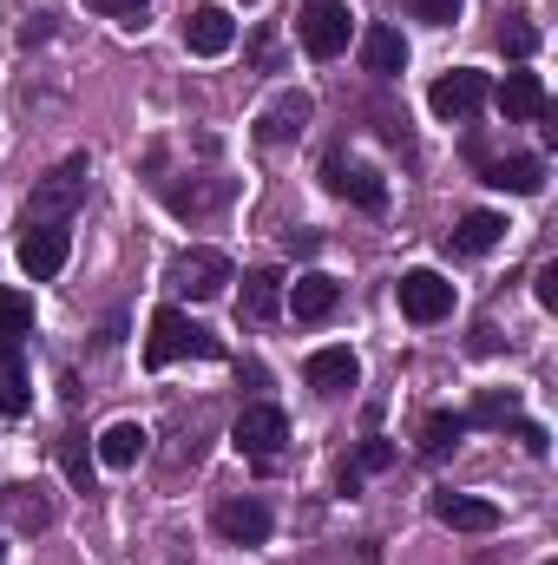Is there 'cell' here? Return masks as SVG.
I'll return each instance as SVG.
<instances>
[{"label": "cell", "instance_id": "28", "mask_svg": "<svg viewBox=\"0 0 558 565\" xmlns=\"http://www.w3.org/2000/svg\"><path fill=\"white\" fill-rule=\"evenodd\" d=\"M401 13H415L427 26H453L460 20V0H401Z\"/></svg>", "mask_w": 558, "mask_h": 565}, {"label": "cell", "instance_id": "12", "mask_svg": "<svg viewBox=\"0 0 558 565\" xmlns=\"http://www.w3.org/2000/svg\"><path fill=\"white\" fill-rule=\"evenodd\" d=\"M466 422H480V427H513L533 454H546L552 440H546V427L539 422H526V408H519V395H500V388H480V402H473V415Z\"/></svg>", "mask_w": 558, "mask_h": 565}, {"label": "cell", "instance_id": "4", "mask_svg": "<svg viewBox=\"0 0 558 565\" xmlns=\"http://www.w3.org/2000/svg\"><path fill=\"white\" fill-rule=\"evenodd\" d=\"M486 99H493V79H486L480 66H453V73H440V79L427 86V106H433V119H447V126L473 119Z\"/></svg>", "mask_w": 558, "mask_h": 565}, {"label": "cell", "instance_id": "8", "mask_svg": "<svg viewBox=\"0 0 558 565\" xmlns=\"http://www.w3.org/2000/svg\"><path fill=\"white\" fill-rule=\"evenodd\" d=\"M158 198H164L171 217H191V224H197V217H217V211L237 198V184H230V178H191V184H184V178H158Z\"/></svg>", "mask_w": 558, "mask_h": 565}, {"label": "cell", "instance_id": "26", "mask_svg": "<svg viewBox=\"0 0 558 565\" xmlns=\"http://www.w3.org/2000/svg\"><path fill=\"white\" fill-rule=\"evenodd\" d=\"M466 427H473L466 415H453V408H433V415L420 422V454H427V460H440V454H453Z\"/></svg>", "mask_w": 558, "mask_h": 565}, {"label": "cell", "instance_id": "6", "mask_svg": "<svg viewBox=\"0 0 558 565\" xmlns=\"http://www.w3.org/2000/svg\"><path fill=\"white\" fill-rule=\"evenodd\" d=\"M230 440H237L244 460L270 467V460L282 454V440H289V422H282V408H270V402H250V408L230 422Z\"/></svg>", "mask_w": 558, "mask_h": 565}, {"label": "cell", "instance_id": "13", "mask_svg": "<svg viewBox=\"0 0 558 565\" xmlns=\"http://www.w3.org/2000/svg\"><path fill=\"white\" fill-rule=\"evenodd\" d=\"M500 113H506V126H539L546 113H552V99H546V79L539 73H506V86H500Z\"/></svg>", "mask_w": 558, "mask_h": 565}, {"label": "cell", "instance_id": "5", "mask_svg": "<svg viewBox=\"0 0 558 565\" xmlns=\"http://www.w3.org/2000/svg\"><path fill=\"white\" fill-rule=\"evenodd\" d=\"M224 282H237V270H230V257H224V250H211V244H197V250L171 257V289H178V296H191V302L224 296Z\"/></svg>", "mask_w": 558, "mask_h": 565}, {"label": "cell", "instance_id": "33", "mask_svg": "<svg viewBox=\"0 0 558 565\" xmlns=\"http://www.w3.org/2000/svg\"><path fill=\"white\" fill-rule=\"evenodd\" d=\"M289 250H296V257H315V250H322V237H315V231H289Z\"/></svg>", "mask_w": 558, "mask_h": 565}, {"label": "cell", "instance_id": "19", "mask_svg": "<svg viewBox=\"0 0 558 565\" xmlns=\"http://www.w3.org/2000/svg\"><path fill=\"white\" fill-rule=\"evenodd\" d=\"M33 408V382H26V362H20V342L0 335V422H20Z\"/></svg>", "mask_w": 558, "mask_h": 565}, {"label": "cell", "instance_id": "18", "mask_svg": "<svg viewBox=\"0 0 558 565\" xmlns=\"http://www.w3.org/2000/svg\"><path fill=\"white\" fill-rule=\"evenodd\" d=\"M362 66H368L375 79H401V66H408V40H401V26L375 20V26L362 33Z\"/></svg>", "mask_w": 558, "mask_h": 565}, {"label": "cell", "instance_id": "29", "mask_svg": "<svg viewBox=\"0 0 558 565\" xmlns=\"http://www.w3.org/2000/svg\"><path fill=\"white\" fill-rule=\"evenodd\" d=\"M395 467V440H362V454H355V473H388Z\"/></svg>", "mask_w": 558, "mask_h": 565}, {"label": "cell", "instance_id": "1", "mask_svg": "<svg viewBox=\"0 0 558 565\" xmlns=\"http://www.w3.org/2000/svg\"><path fill=\"white\" fill-rule=\"evenodd\" d=\"M184 355H191V362H217L224 342H217L204 322H191L184 309L164 302V309L151 316V335H144V369H171V362H184Z\"/></svg>", "mask_w": 558, "mask_h": 565}, {"label": "cell", "instance_id": "22", "mask_svg": "<svg viewBox=\"0 0 558 565\" xmlns=\"http://www.w3.org/2000/svg\"><path fill=\"white\" fill-rule=\"evenodd\" d=\"M500 237H506V217H500V211H466V217L453 224V237H447V244H453L460 257H486Z\"/></svg>", "mask_w": 558, "mask_h": 565}, {"label": "cell", "instance_id": "2", "mask_svg": "<svg viewBox=\"0 0 558 565\" xmlns=\"http://www.w3.org/2000/svg\"><path fill=\"white\" fill-rule=\"evenodd\" d=\"M86 178H93V158H86V151L60 158V164L33 184V198H26L20 224H73V211L86 204Z\"/></svg>", "mask_w": 558, "mask_h": 565}, {"label": "cell", "instance_id": "10", "mask_svg": "<svg viewBox=\"0 0 558 565\" xmlns=\"http://www.w3.org/2000/svg\"><path fill=\"white\" fill-rule=\"evenodd\" d=\"M322 184H329L335 198L362 204V211H382V204H388V184H382V171H375V164H355V158H342V151L322 164Z\"/></svg>", "mask_w": 558, "mask_h": 565}, {"label": "cell", "instance_id": "25", "mask_svg": "<svg viewBox=\"0 0 558 565\" xmlns=\"http://www.w3.org/2000/svg\"><path fill=\"white\" fill-rule=\"evenodd\" d=\"M0 513H7L20 533H46V526H53V500H46L40 487H7V493H0Z\"/></svg>", "mask_w": 558, "mask_h": 565}, {"label": "cell", "instance_id": "16", "mask_svg": "<svg viewBox=\"0 0 558 565\" xmlns=\"http://www.w3.org/2000/svg\"><path fill=\"white\" fill-rule=\"evenodd\" d=\"M184 46H191L197 60H217V53L237 46V20H230L224 7H197V13L184 20Z\"/></svg>", "mask_w": 558, "mask_h": 565}, {"label": "cell", "instance_id": "11", "mask_svg": "<svg viewBox=\"0 0 558 565\" xmlns=\"http://www.w3.org/2000/svg\"><path fill=\"white\" fill-rule=\"evenodd\" d=\"M211 526H217L230 546H264V540L277 533L270 507H264V500H250V493H244V500H217V507H211Z\"/></svg>", "mask_w": 558, "mask_h": 565}, {"label": "cell", "instance_id": "15", "mask_svg": "<svg viewBox=\"0 0 558 565\" xmlns=\"http://www.w3.org/2000/svg\"><path fill=\"white\" fill-rule=\"evenodd\" d=\"M433 520L453 533H500V507L480 493H433Z\"/></svg>", "mask_w": 558, "mask_h": 565}, {"label": "cell", "instance_id": "27", "mask_svg": "<svg viewBox=\"0 0 558 565\" xmlns=\"http://www.w3.org/2000/svg\"><path fill=\"white\" fill-rule=\"evenodd\" d=\"M53 454H60L66 480H73L79 493H93V454H86V434H60V440H53Z\"/></svg>", "mask_w": 558, "mask_h": 565}, {"label": "cell", "instance_id": "31", "mask_svg": "<svg viewBox=\"0 0 558 565\" xmlns=\"http://www.w3.org/2000/svg\"><path fill=\"white\" fill-rule=\"evenodd\" d=\"M500 46H506L513 60H526V53L539 46V33H533V26H506V33H500Z\"/></svg>", "mask_w": 558, "mask_h": 565}, {"label": "cell", "instance_id": "30", "mask_svg": "<svg viewBox=\"0 0 558 565\" xmlns=\"http://www.w3.org/2000/svg\"><path fill=\"white\" fill-rule=\"evenodd\" d=\"M533 296H539V309H558V257H552V264H539V277H533Z\"/></svg>", "mask_w": 558, "mask_h": 565}, {"label": "cell", "instance_id": "17", "mask_svg": "<svg viewBox=\"0 0 558 565\" xmlns=\"http://www.w3.org/2000/svg\"><path fill=\"white\" fill-rule=\"evenodd\" d=\"M302 375H309L315 395H348V388L362 382V362H355V349H315V355L302 362Z\"/></svg>", "mask_w": 558, "mask_h": 565}, {"label": "cell", "instance_id": "3", "mask_svg": "<svg viewBox=\"0 0 558 565\" xmlns=\"http://www.w3.org/2000/svg\"><path fill=\"white\" fill-rule=\"evenodd\" d=\"M296 33H302V53L309 60H335L355 40V13H348V0H302Z\"/></svg>", "mask_w": 558, "mask_h": 565}, {"label": "cell", "instance_id": "7", "mask_svg": "<svg viewBox=\"0 0 558 565\" xmlns=\"http://www.w3.org/2000/svg\"><path fill=\"white\" fill-rule=\"evenodd\" d=\"M73 257V231L66 224H20V270L26 282H53Z\"/></svg>", "mask_w": 558, "mask_h": 565}, {"label": "cell", "instance_id": "23", "mask_svg": "<svg viewBox=\"0 0 558 565\" xmlns=\"http://www.w3.org/2000/svg\"><path fill=\"white\" fill-rule=\"evenodd\" d=\"M144 447H151V434H144L139 422H112L106 434H99V460L112 467V473H126V467H139Z\"/></svg>", "mask_w": 558, "mask_h": 565}, {"label": "cell", "instance_id": "9", "mask_svg": "<svg viewBox=\"0 0 558 565\" xmlns=\"http://www.w3.org/2000/svg\"><path fill=\"white\" fill-rule=\"evenodd\" d=\"M395 296H401L408 322H447L453 316V282L440 277V270H408V277L395 282Z\"/></svg>", "mask_w": 558, "mask_h": 565}, {"label": "cell", "instance_id": "24", "mask_svg": "<svg viewBox=\"0 0 558 565\" xmlns=\"http://www.w3.org/2000/svg\"><path fill=\"white\" fill-rule=\"evenodd\" d=\"M237 309H244V322H277L282 270H250V277H244V296H237Z\"/></svg>", "mask_w": 558, "mask_h": 565}, {"label": "cell", "instance_id": "21", "mask_svg": "<svg viewBox=\"0 0 558 565\" xmlns=\"http://www.w3.org/2000/svg\"><path fill=\"white\" fill-rule=\"evenodd\" d=\"M486 184L493 191H513V198H539L546 191V158H493L486 164Z\"/></svg>", "mask_w": 558, "mask_h": 565}, {"label": "cell", "instance_id": "14", "mask_svg": "<svg viewBox=\"0 0 558 565\" xmlns=\"http://www.w3.org/2000/svg\"><path fill=\"white\" fill-rule=\"evenodd\" d=\"M315 119V99L309 93H277L270 106H264V119H257V145H289L302 139V126Z\"/></svg>", "mask_w": 558, "mask_h": 565}, {"label": "cell", "instance_id": "34", "mask_svg": "<svg viewBox=\"0 0 558 565\" xmlns=\"http://www.w3.org/2000/svg\"><path fill=\"white\" fill-rule=\"evenodd\" d=\"M0 559H7V546H0Z\"/></svg>", "mask_w": 558, "mask_h": 565}, {"label": "cell", "instance_id": "32", "mask_svg": "<svg viewBox=\"0 0 558 565\" xmlns=\"http://www.w3.org/2000/svg\"><path fill=\"white\" fill-rule=\"evenodd\" d=\"M93 13H112V20H126V13H144V0H86Z\"/></svg>", "mask_w": 558, "mask_h": 565}, {"label": "cell", "instance_id": "20", "mask_svg": "<svg viewBox=\"0 0 558 565\" xmlns=\"http://www.w3.org/2000/svg\"><path fill=\"white\" fill-rule=\"evenodd\" d=\"M335 296H342V282H335V277H322V270H309V277L282 282V302L296 309V322H322V316L335 309Z\"/></svg>", "mask_w": 558, "mask_h": 565}]
</instances>
